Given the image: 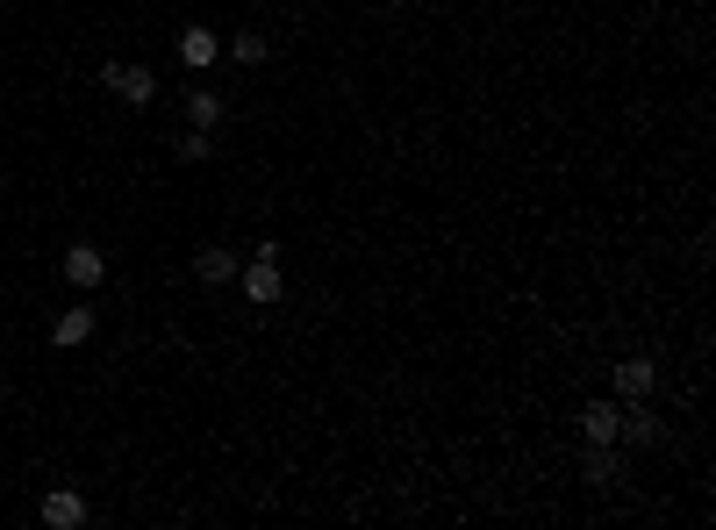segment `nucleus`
<instances>
[{
	"mask_svg": "<svg viewBox=\"0 0 716 530\" xmlns=\"http://www.w3.org/2000/svg\"><path fill=\"white\" fill-rule=\"evenodd\" d=\"M616 445H659V416H652L645 402H631V409H624V430H616Z\"/></svg>",
	"mask_w": 716,
	"mask_h": 530,
	"instance_id": "6e6552de",
	"label": "nucleus"
},
{
	"mask_svg": "<svg viewBox=\"0 0 716 530\" xmlns=\"http://www.w3.org/2000/svg\"><path fill=\"white\" fill-rule=\"evenodd\" d=\"M194 280H201V287H230V280H237V251L201 244V251H194Z\"/></svg>",
	"mask_w": 716,
	"mask_h": 530,
	"instance_id": "20e7f679",
	"label": "nucleus"
},
{
	"mask_svg": "<svg viewBox=\"0 0 716 530\" xmlns=\"http://www.w3.org/2000/svg\"><path fill=\"white\" fill-rule=\"evenodd\" d=\"M616 430H624V409H616V402H588V409H580V437H588V445H616Z\"/></svg>",
	"mask_w": 716,
	"mask_h": 530,
	"instance_id": "39448f33",
	"label": "nucleus"
},
{
	"mask_svg": "<svg viewBox=\"0 0 716 530\" xmlns=\"http://www.w3.org/2000/svg\"><path fill=\"white\" fill-rule=\"evenodd\" d=\"M44 523H51V530H79L86 523V502L72 495V488H51V495H44Z\"/></svg>",
	"mask_w": 716,
	"mask_h": 530,
	"instance_id": "423d86ee",
	"label": "nucleus"
},
{
	"mask_svg": "<svg viewBox=\"0 0 716 530\" xmlns=\"http://www.w3.org/2000/svg\"><path fill=\"white\" fill-rule=\"evenodd\" d=\"M180 58H187L194 72H208V65H215V29H187V36H180Z\"/></svg>",
	"mask_w": 716,
	"mask_h": 530,
	"instance_id": "9d476101",
	"label": "nucleus"
},
{
	"mask_svg": "<svg viewBox=\"0 0 716 530\" xmlns=\"http://www.w3.org/2000/svg\"><path fill=\"white\" fill-rule=\"evenodd\" d=\"M652 380H659V366H652V359H624V366H616V394H624V402H645Z\"/></svg>",
	"mask_w": 716,
	"mask_h": 530,
	"instance_id": "0eeeda50",
	"label": "nucleus"
},
{
	"mask_svg": "<svg viewBox=\"0 0 716 530\" xmlns=\"http://www.w3.org/2000/svg\"><path fill=\"white\" fill-rule=\"evenodd\" d=\"M101 86H108V94H115V101L144 108V101H151V94H158V72H144V65H122V58H115V65H101Z\"/></svg>",
	"mask_w": 716,
	"mask_h": 530,
	"instance_id": "f03ea898",
	"label": "nucleus"
},
{
	"mask_svg": "<svg viewBox=\"0 0 716 530\" xmlns=\"http://www.w3.org/2000/svg\"><path fill=\"white\" fill-rule=\"evenodd\" d=\"M230 51H237V65H266V36H258V29H244L237 44H230Z\"/></svg>",
	"mask_w": 716,
	"mask_h": 530,
	"instance_id": "ddd939ff",
	"label": "nucleus"
},
{
	"mask_svg": "<svg viewBox=\"0 0 716 530\" xmlns=\"http://www.w3.org/2000/svg\"><path fill=\"white\" fill-rule=\"evenodd\" d=\"M65 280L79 294H94L108 280V251H101V244H65Z\"/></svg>",
	"mask_w": 716,
	"mask_h": 530,
	"instance_id": "7ed1b4c3",
	"label": "nucleus"
},
{
	"mask_svg": "<svg viewBox=\"0 0 716 530\" xmlns=\"http://www.w3.org/2000/svg\"><path fill=\"white\" fill-rule=\"evenodd\" d=\"M580 473L595 480V488H609V480H616V445H588V459H580Z\"/></svg>",
	"mask_w": 716,
	"mask_h": 530,
	"instance_id": "f8f14e48",
	"label": "nucleus"
},
{
	"mask_svg": "<svg viewBox=\"0 0 716 530\" xmlns=\"http://www.w3.org/2000/svg\"><path fill=\"white\" fill-rule=\"evenodd\" d=\"M187 115H194V130H215V122H222V94H215V86H194Z\"/></svg>",
	"mask_w": 716,
	"mask_h": 530,
	"instance_id": "9b49d317",
	"label": "nucleus"
},
{
	"mask_svg": "<svg viewBox=\"0 0 716 530\" xmlns=\"http://www.w3.org/2000/svg\"><path fill=\"white\" fill-rule=\"evenodd\" d=\"M86 337H94V308H65L51 323V344H86Z\"/></svg>",
	"mask_w": 716,
	"mask_h": 530,
	"instance_id": "1a4fd4ad",
	"label": "nucleus"
},
{
	"mask_svg": "<svg viewBox=\"0 0 716 530\" xmlns=\"http://www.w3.org/2000/svg\"><path fill=\"white\" fill-rule=\"evenodd\" d=\"M237 280H244V301H251V308H280V294H287V280H280V258H273V251H258L251 266H237Z\"/></svg>",
	"mask_w": 716,
	"mask_h": 530,
	"instance_id": "f257e3e1",
	"label": "nucleus"
}]
</instances>
